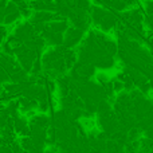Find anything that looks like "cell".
<instances>
[{"label": "cell", "instance_id": "4", "mask_svg": "<svg viewBox=\"0 0 153 153\" xmlns=\"http://www.w3.org/2000/svg\"><path fill=\"white\" fill-rule=\"evenodd\" d=\"M22 16L20 11H18V12L15 13H8V15H5L4 20H3V23H4V26H10V24H13L16 20H19Z\"/></svg>", "mask_w": 153, "mask_h": 153}, {"label": "cell", "instance_id": "2", "mask_svg": "<svg viewBox=\"0 0 153 153\" xmlns=\"http://www.w3.org/2000/svg\"><path fill=\"white\" fill-rule=\"evenodd\" d=\"M114 56L111 55H108V54H103L102 56L97 59L94 62V66L95 67H100V69H111L114 66Z\"/></svg>", "mask_w": 153, "mask_h": 153}, {"label": "cell", "instance_id": "1", "mask_svg": "<svg viewBox=\"0 0 153 153\" xmlns=\"http://www.w3.org/2000/svg\"><path fill=\"white\" fill-rule=\"evenodd\" d=\"M82 39H83V31H81L79 28H75V27H70L66 31L63 46L67 48H73L79 42H82Z\"/></svg>", "mask_w": 153, "mask_h": 153}, {"label": "cell", "instance_id": "3", "mask_svg": "<svg viewBox=\"0 0 153 153\" xmlns=\"http://www.w3.org/2000/svg\"><path fill=\"white\" fill-rule=\"evenodd\" d=\"M48 26H50V28L53 30L54 32H58V34H63V32H66L67 30L70 28L69 22H67L66 19H62V20H53L51 23H48Z\"/></svg>", "mask_w": 153, "mask_h": 153}]
</instances>
